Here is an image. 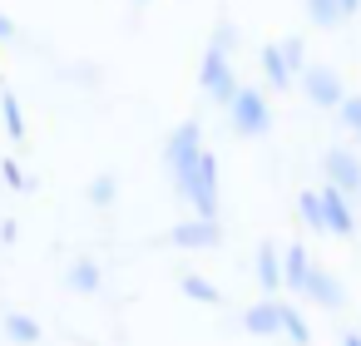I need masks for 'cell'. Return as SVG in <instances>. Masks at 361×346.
<instances>
[{
    "instance_id": "1",
    "label": "cell",
    "mask_w": 361,
    "mask_h": 346,
    "mask_svg": "<svg viewBox=\"0 0 361 346\" xmlns=\"http://www.w3.org/2000/svg\"><path fill=\"white\" fill-rule=\"evenodd\" d=\"M198 154H203V129H198V119H183V124L169 134V144H164V163H169V173H173V188L188 183Z\"/></svg>"
},
{
    "instance_id": "2",
    "label": "cell",
    "mask_w": 361,
    "mask_h": 346,
    "mask_svg": "<svg viewBox=\"0 0 361 346\" xmlns=\"http://www.w3.org/2000/svg\"><path fill=\"white\" fill-rule=\"evenodd\" d=\"M188 203H193V213L203 218V223H218V159L203 149L198 154V163H193V173H188V183L178 188Z\"/></svg>"
},
{
    "instance_id": "3",
    "label": "cell",
    "mask_w": 361,
    "mask_h": 346,
    "mask_svg": "<svg viewBox=\"0 0 361 346\" xmlns=\"http://www.w3.org/2000/svg\"><path fill=\"white\" fill-rule=\"evenodd\" d=\"M198 85H203V94H208L213 104H233V94L243 89L238 75H233V65H228V55L213 50V45H208V55H203V65H198Z\"/></svg>"
},
{
    "instance_id": "4",
    "label": "cell",
    "mask_w": 361,
    "mask_h": 346,
    "mask_svg": "<svg viewBox=\"0 0 361 346\" xmlns=\"http://www.w3.org/2000/svg\"><path fill=\"white\" fill-rule=\"evenodd\" d=\"M228 114H233V129H238L243 139H262V134L272 129V109H267V99H262L257 89H238L233 104H228Z\"/></svg>"
},
{
    "instance_id": "5",
    "label": "cell",
    "mask_w": 361,
    "mask_h": 346,
    "mask_svg": "<svg viewBox=\"0 0 361 346\" xmlns=\"http://www.w3.org/2000/svg\"><path fill=\"white\" fill-rule=\"evenodd\" d=\"M302 94H307L317 109H331V104L346 99V85H341V75H336L331 65H307V75H302Z\"/></svg>"
},
{
    "instance_id": "6",
    "label": "cell",
    "mask_w": 361,
    "mask_h": 346,
    "mask_svg": "<svg viewBox=\"0 0 361 346\" xmlns=\"http://www.w3.org/2000/svg\"><path fill=\"white\" fill-rule=\"evenodd\" d=\"M322 168H326V183L336 193H356L361 188V159L351 149H326L322 154Z\"/></svg>"
},
{
    "instance_id": "7",
    "label": "cell",
    "mask_w": 361,
    "mask_h": 346,
    "mask_svg": "<svg viewBox=\"0 0 361 346\" xmlns=\"http://www.w3.org/2000/svg\"><path fill=\"white\" fill-rule=\"evenodd\" d=\"M317 203H322V228L326 233H336V237H351L356 233V218H351V208H346V193H336L331 183L317 193Z\"/></svg>"
},
{
    "instance_id": "8",
    "label": "cell",
    "mask_w": 361,
    "mask_h": 346,
    "mask_svg": "<svg viewBox=\"0 0 361 346\" xmlns=\"http://www.w3.org/2000/svg\"><path fill=\"white\" fill-rule=\"evenodd\" d=\"M169 242L173 247H218L223 242V228L218 223H203V218H188V223H178L169 233Z\"/></svg>"
},
{
    "instance_id": "9",
    "label": "cell",
    "mask_w": 361,
    "mask_h": 346,
    "mask_svg": "<svg viewBox=\"0 0 361 346\" xmlns=\"http://www.w3.org/2000/svg\"><path fill=\"white\" fill-rule=\"evenodd\" d=\"M277 262H282V287L302 292V282H307V272H312V252H307L302 242H287V247L277 252Z\"/></svg>"
},
{
    "instance_id": "10",
    "label": "cell",
    "mask_w": 361,
    "mask_h": 346,
    "mask_svg": "<svg viewBox=\"0 0 361 346\" xmlns=\"http://www.w3.org/2000/svg\"><path fill=\"white\" fill-rule=\"evenodd\" d=\"M302 292H307L317 307H326V311H336V307H341V282H336L331 272H322V267H312V272H307Z\"/></svg>"
},
{
    "instance_id": "11",
    "label": "cell",
    "mask_w": 361,
    "mask_h": 346,
    "mask_svg": "<svg viewBox=\"0 0 361 346\" xmlns=\"http://www.w3.org/2000/svg\"><path fill=\"white\" fill-rule=\"evenodd\" d=\"M277 242H262L257 247V282H262V292H277L282 287V262H277Z\"/></svg>"
},
{
    "instance_id": "12",
    "label": "cell",
    "mask_w": 361,
    "mask_h": 346,
    "mask_svg": "<svg viewBox=\"0 0 361 346\" xmlns=\"http://www.w3.org/2000/svg\"><path fill=\"white\" fill-rule=\"evenodd\" d=\"M243 326H247L252 336H277V302H272V297H267V302H252L247 316H243Z\"/></svg>"
},
{
    "instance_id": "13",
    "label": "cell",
    "mask_w": 361,
    "mask_h": 346,
    "mask_svg": "<svg viewBox=\"0 0 361 346\" xmlns=\"http://www.w3.org/2000/svg\"><path fill=\"white\" fill-rule=\"evenodd\" d=\"M262 75H267L272 89H292V70H287V60L277 55V45H262Z\"/></svg>"
},
{
    "instance_id": "14",
    "label": "cell",
    "mask_w": 361,
    "mask_h": 346,
    "mask_svg": "<svg viewBox=\"0 0 361 346\" xmlns=\"http://www.w3.org/2000/svg\"><path fill=\"white\" fill-rule=\"evenodd\" d=\"M277 331H287L297 346H307V341H312V331H307V316H302L297 307H287V302H277Z\"/></svg>"
},
{
    "instance_id": "15",
    "label": "cell",
    "mask_w": 361,
    "mask_h": 346,
    "mask_svg": "<svg viewBox=\"0 0 361 346\" xmlns=\"http://www.w3.org/2000/svg\"><path fill=\"white\" fill-rule=\"evenodd\" d=\"M6 336H11L16 346H35V341H40V321L25 316V311H11V316H6Z\"/></svg>"
},
{
    "instance_id": "16",
    "label": "cell",
    "mask_w": 361,
    "mask_h": 346,
    "mask_svg": "<svg viewBox=\"0 0 361 346\" xmlns=\"http://www.w3.org/2000/svg\"><path fill=\"white\" fill-rule=\"evenodd\" d=\"M0 114H6V134L20 144V139H25V114H20V99H16V89H0Z\"/></svg>"
},
{
    "instance_id": "17",
    "label": "cell",
    "mask_w": 361,
    "mask_h": 346,
    "mask_svg": "<svg viewBox=\"0 0 361 346\" xmlns=\"http://www.w3.org/2000/svg\"><path fill=\"white\" fill-rule=\"evenodd\" d=\"M70 287L85 292V297H94V292H99V267H94L90 257H75V267H70Z\"/></svg>"
},
{
    "instance_id": "18",
    "label": "cell",
    "mask_w": 361,
    "mask_h": 346,
    "mask_svg": "<svg viewBox=\"0 0 361 346\" xmlns=\"http://www.w3.org/2000/svg\"><path fill=\"white\" fill-rule=\"evenodd\" d=\"M178 287H183V297H193L198 307H218V287H213L208 277H198V272H183V282H178Z\"/></svg>"
},
{
    "instance_id": "19",
    "label": "cell",
    "mask_w": 361,
    "mask_h": 346,
    "mask_svg": "<svg viewBox=\"0 0 361 346\" xmlns=\"http://www.w3.org/2000/svg\"><path fill=\"white\" fill-rule=\"evenodd\" d=\"M297 213H302V223H307L312 233H326V228H322V203H317V193H302V198H297Z\"/></svg>"
},
{
    "instance_id": "20",
    "label": "cell",
    "mask_w": 361,
    "mask_h": 346,
    "mask_svg": "<svg viewBox=\"0 0 361 346\" xmlns=\"http://www.w3.org/2000/svg\"><path fill=\"white\" fill-rule=\"evenodd\" d=\"M307 16L317 20V25H341V16H336V0H307Z\"/></svg>"
},
{
    "instance_id": "21",
    "label": "cell",
    "mask_w": 361,
    "mask_h": 346,
    "mask_svg": "<svg viewBox=\"0 0 361 346\" xmlns=\"http://www.w3.org/2000/svg\"><path fill=\"white\" fill-rule=\"evenodd\" d=\"M336 114H341V124H346L351 134H361V94H346V99L336 104Z\"/></svg>"
},
{
    "instance_id": "22",
    "label": "cell",
    "mask_w": 361,
    "mask_h": 346,
    "mask_svg": "<svg viewBox=\"0 0 361 346\" xmlns=\"http://www.w3.org/2000/svg\"><path fill=\"white\" fill-rule=\"evenodd\" d=\"M277 55L287 60V70H297V65H302V35H287V40L277 45Z\"/></svg>"
},
{
    "instance_id": "23",
    "label": "cell",
    "mask_w": 361,
    "mask_h": 346,
    "mask_svg": "<svg viewBox=\"0 0 361 346\" xmlns=\"http://www.w3.org/2000/svg\"><path fill=\"white\" fill-rule=\"evenodd\" d=\"M90 198H94L99 208H104V203H114V178H94V183H90Z\"/></svg>"
},
{
    "instance_id": "24",
    "label": "cell",
    "mask_w": 361,
    "mask_h": 346,
    "mask_svg": "<svg viewBox=\"0 0 361 346\" xmlns=\"http://www.w3.org/2000/svg\"><path fill=\"white\" fill-rule=\"evenodd\" d=\"M0 173H6V183H11V188H30V183H25V173H20V163H16V159H6V163H0Z\"/></svg>"
},
{
    "instance_id": "25",
    "label": "cell",
    "mask_w": 361,
    "mask_h": 346,
    "mask_svg": "<svg viewBox=\"0 0 361 346\" xmlns=\"http://www.w3.org/2000/svg\"><path fill=\"white\" fill-rule=\"evenodd\" d=\"M0 40H16V20H11L6 11H0Z\"/></svg>"
},
{
    "instance_id": "26",
    "label": "cell",
    "mask_w": 361,
    "mask_h": 346,
    "mask_svg": "<svg viewBox=\"0 0 361 346\" xmlns=\"http://www.w3.org/2000/svg\"><path fill=\"white\" fill-rule=\"evenodd\" d=\"M356 11H361V0H336V16H341V20L356 16Z\"/></svg>"
},
{
    "instance_id": "27",
    "label": "cell",
    "mask_w": 361,
    "mask_h": 346,
    "mask_svg": "<svg viewBox=\"0 0 361 346\" xmlns=\"http://www.w3.org/2000/svg\"><path fill=\"white\" fill-rule=\"evenodd\" d=\"M341 346H361V336H356V331H346V336H341Z\"/></svg>"
},
{
    "instance_id": "28",
    "label": "cell",
    "mask_w": 361,
    "mask_h": 346,
    "mask_svg": "<svg viewBox=\"0 0 361 346\" xmlns=\"http://www.w3.org/2000/svg\"><path fill=\"white\" fill-rule=\"evenodd\" d=\"M134 6H149V0H134Z\"/></svg>"
},
{
    "instance_id": "29",
    "label": "cell",
    "mask_w": 361,
    "mask_h": 346,
    "mask_svg": "<svg viewBox=\"0 0 361 346\" xmlns=\"http://www.w3.org/2000/svg\"><path fill=\"white\" fill-rule=\"evenodd\" d=\"M356 193H361V188H356Z\"/></svg>"
}]
</instances>
